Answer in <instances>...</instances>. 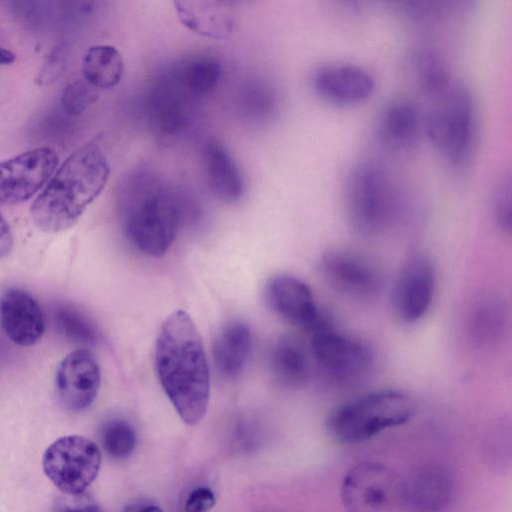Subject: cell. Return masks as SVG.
<instances>
[{
  "instance_id": "25",
  "label": "cell",
  "mask_w": 512,
  "mask_h": 512,
  "mask_svg": "<svg viewBox=\"0 0 512 512\" xmlns=\"http://www.w3.org/2000/svg\"><path fill=\"white\" fill-rule=\"evenodd\" d=\"M84 80L95 89L117 86L124 74V60L111 45L91 46L84 54L81 66Z\"/></svg>"
},
{
  "instance_id": "4",
  "label": "cell",
  "mask_w": 512,
  "mask_h": 512,
  "mask_svg": "<svg viewBox=\"0 0 512 512\" xmlns=\"http://www.w3.org/2000/svg\"><path fill=\"white\" fill-rule=\"evenodd\" d=\"M422 128L453 172L467 170L477 135L476 103L469 88L454 81L449 91L422 113Z\"/></svg>"
},
{
  "instance_id": "33",
  "label": "cell",
  "mask_w": 512,
  "mask_h": 512,
  "mask_svg": "<svg viewBox=\"0 0 512 512\" xmlns=\"http://www.w3.org/2000/svg\"><path fill=\"white\" fill-rule=\"evenodd\" d=\"M66 57L62 48H55L46 57L35 78L39 85H49L55 82L65 69Z\"/></svg>"
},
{
  "instance_id": "38",
  "label": "cell",
  "mask_w": 512,
  "mask_h": 512,
  "mask_svg": "<svg viewBox=\"0 0 512 512\" xmlns=\"http://www.w3.org/2000/svg\"><path fill=\"white\" fill-rule=\"evenodd\" d=\"M16 57L13 52L3 47H0V66L9 65L15 61Z\"/></svg>"
},
{
  "instance_id": "29",
  "label": "cell",
  "mask_w": 512,
  "mask_h": 512,
  "mask_svg": "<svg viewBox=\"0 0 512 512\" xmlns=\"http://www.w3.org/2000/svg\"><path fill=\"white\" fill-rule=\"evenodd\" d=\"M100 442L110 457L125 459L133 453L136 447V434L127 421L112 419L102 426Z\"/></svg>"
},
{
  "instance_id": "18",
  "label": "cell",
  "mask_w": 512,
  "mask_h": 512,
  "mask_svg": "<svg viewBox=\"0 0 512 512\" xmlns=\"http://www.w3.org/2000/svg\"><path fill=\"white\" fill-rule=\"evenodd\" d=\"M422 128V112L411 100L395 98L376 115L373 132L376 142L393 153L406 152L415 144Z\"/></svg>"
},
{
  "instance_id": "9",
  "label": "cell",
  "mask_w": 512,
  "mask_h": 512,
  "mask_svg": "<svg viewBox=\"0 0 512 512\" xmlns=\"http://www.w3.org/2000/svg\"><path fill=\"white\" fill-rule=\"evenodd\" d=\"M200 101L166 67L145 94L144 115L154 132L163 137H174L192 125Z\"/></svg>"
},
{
  "instance_id": "26",
  "label": "cell",
  "mask_w": 512,
  "mask_h": 512,
  "mask_svg": "<svg viewBox=\"0 0 512 512\" xmlns=\"http://www.w3.org/2000/svg\"><path fill=\"white\" fill-rule=\"evenodd\" d=\"M411 68L416 83L432 101L444 96L454 81L443 60L429 49H417L410 57Z\"/></svg>"
},
{
  "instance_id": "22",
  "label": "cell",
  "mask_w": 512,
  "mask_h": 512,
  "mask_svg": "<svg viewBox=\"0 0 512 512\" xmlns=\"http://www.w3.org/2000/svg\"><path fill=\"white\" fill-rule=\"evenodd\" d=\"M174 5L182 25L201 36L221 39L233 29L228 2L176 1Z\"/></svg>"
},
{
  "instance_id": "35",
  "label": "cell",
  "mask_w": 512,
  "mask_h": 512,
  "mask_svg": "<svg viewBox=\"0 0 512 512\" xmlns=\"http://www.w3.org/2000/svg\"><path fill=\"white\" fill-rule=\"evenodd\" d=\"M53 512H101L98 505L87 495H65L58 500Z\"/></svg>"
},
{
  "instance_id": "10",
  "label": "cell",
  "mask_w": 512,
  "mask_h": 512,
  "mask_svg": "<svg viewBox=\"0 0 512 512\" xmlns=\"http://www.w3.org/2000/svg\"><path fill=\"white\" fill-rule=\"evenodd\" d=\"M400 481L383 463H357L342 479V504L347 512H388L398 503Z\"/></svg>"
},
{
  "instance_id": "3",
  "label": "cell",
  "mask_w": 512,
  "mask_h": 512,
  "mask_svg": "<svg viewBox=\"0 0 512 512\" xmlns=\"http://www.w3.org/2000/svg\"><path fill=\"white\" fill-rule=\"evenodd\" d=\"M109 175V162L97 140L79 147L34 199L30 209L34 225L47 233L72 227L101 194Z\"/></svg>"
},
{
  "instance_id": "13",
  "label": "cell",
  "mask_w": 512,
  "mask_h": 512,
  "mask_svg": "<svg viewBox=\"0 0 512 512\" xmlns=\"http://www.w3.org/2000/svg\"><path fill=\"white\" fill-rule=\"evenodd\" d=\"M436 274L429 258L416 255L399 270L392 286L390 303L394 317L414 324L428 312L435 293Z\"/></svg>"
},
{
  "instance_id": "2",
  "label": "cell",
  "mask_w": 512,
  "mask_h": 512,
  "mask_svg": "<svg viewBox=\"0 0 512 512\" xmlns=\"http://www.w3.org/2000/svg\"><path fill=\"white\" fill-rule=\"evenodd\" d=\"M183 200L152 170L140 167L131 171L118 193L119 216L127 240L147 256H163L183 221Z\"/></svg>"
},
{
  "instance_id": "14",
  "label": "cell",
  "mask_w": 512,
  "mask_h": 512,
  "mask_svg": "<svg viewBox=\"0 0 512 512\" xmlns=\"http://www.w3.org/2000/svg\"><path fill=\"white\" fill-rule=\"evenodd\" d=\"M264 295L275 314L309 332L329 320L320 311L311 288L294 275L282 273L271 277Z\"/></svg>"
},
{
  "instance_id": "27",
  "label": "cell",
  "mask_w": 512,
  "mask_h": 512,
  "mask_svg": "<svg viewBox=\"0 0 512 512\" xmlns=\"http://www.w3.org/2000/svg\"><path fill=\"white\" fill-rule=\"evenodd\" d=\"M507 325V316L503 304L494 298H485L476 302L467 320L471 339L480 345L495 344Z\"/></svg>"
},
{
  "instance_id": "12",
  "label": "cell",
  "mask_w": 512,
  "mask_h": 512,
  "mask_svg": "<svg viewBox=\"0 0 512 512\" xmlns=\"http://www.w3.org/2000/svg\"><path fill=\"white\" fill-rule=\"evenodd\" d=\"M57 165L58 155L48 147L0 162V205H17L32 198L46 185Z\"/></svg>"
},
{
  "instance_id": "17",
  "label": "cell",
  "mask_w": 512,
  "mask_h": 512,
  "mask_svg": "<svg viewBox=\"0 0 512 512\" xmlns=\"http://www.w3.org/2000/svg\"><path fill=\"white\" fill-rule=\"evenodd\" d=\"M454 495V483L446 469L426 465L400 481L398 503L405 512H446Z\"/></svg>"
},
{
  "instance_id": "34",
  "label": "cell",
  "mask_w": 512,
  "mask_h": 512,
  "mask_svg": "<svg viewBox=\"0 0 512 512\" xmlns=\"http://www.w3.org/2000/svg\"><path fill=\"white\" fill-rule=\"evenodd\" d=\"M214 492L207 486H198L188 495L185 505V512H208L215 505Z\"/></svg>"
},
{
  "instance_id": "7",
  "label": "cell",
  "mask_w": 512,
  "mask_h": 512,
  "mask_svg": "<svg viewBox=\"0 0 512 512\" xmlns=\"http://www.w3.org/2000/svg\"><path fill=\"white\" fill-rule=\"evenodd\" d=\"M310 334L311 354L331 383L339 386L359 384L373 370V349L364 341L335 330L330 321Z\"/></svg>"
},
{
  "instance_id": "31",
  "label": "cell",
  "mask_w": 512,
  "mask_h": 512,
  "mask_svg": "<svg viewBox=\"0 0 512 512\" xmlns=\"http://www.w3.org/2000/svg\"><path fill=\"white\" fill-rule=\"evenodd\" d=\"M98 98L94 87L85 80L70 82L62 90L60 101L65 112L71 116L84 113Z\"/></svg>"
},
{
  "instance_id": "36",
  "label": "cell",
  "mask_w": 512,
  "mask_h": 512,
  "mask_svg": "<svg viewBox=\"0 0 512 512\" xmlns=\"http://www.w3.org/2000/svg\"><path fill=\"white\" fill-rule=\"evenodd\" d=\"M13 247V235L6 220L0 214V258L7 256Z\"/></svg>"
},
{
  "instance_id": "16",
  "label": "cell",
  "mask_w": 512,
  "mask_h": 512,
  "mask_svg": "<svg viewBox=\"0 0 512 512\" xmlns=\"http://www.w3.org/2000/svg\"><path fill=\"white\" fill-rule=\"evenodd\" d=\"M314 92L323 100L338 105H353L368 99L375 88L371 73L348 62H327L311 73Z\"/></svg>"
},
{
  "instance_id": "24",
  "label": "cell",
  "mask_w": 512,
  "mask_h": 512,
  "mask_svg": "<svg viewBox=\"0 0 512 512\" xmlns=\"http://www.w3.org/2000/svg\"><path fill=\"white\" fill-rule=\"evenodd\" d=\"M174 77L195 97L202 100L219 84L223 67L211 55H195L183 58L168 66Z\"/></svg>"
},
{
  "instance_id": "8",
  "label": "cell",
  "mask_w": 512,
  "mask_h": 512,
  "mask_svg": "<svg viewBox=\"0 0 512 512\" xmlns=\"http://www.w3.org/2000/svg\"><path fill=\"white\" fill-rule=\"evenodd\" d=\"M100 466L98 445L80 435L56 439L42 457L46 477L64 495L83 494L96 479Z\"/></svg>"
},
{
  "instance_id": "32",
  "label": "cell",
  "mask_w": 512,
  "mask_h": 512,
  "mask_svg": "<svg viewBox=\"0 0 512 512\" xmlns=\"http://www.w3.org/2000/svg\"><path fill=\"white\" fill-rule=\"evenodd\" d=\"M512 189L510 174L503 176L492 195V214L497 226L510 234L512 227Z\"/></svg>"
},
{
  "instance_id": "37",
  "label": "cell",
  "mask_w": 512,
  "mask_h": 512,
  "mask_svg": "<svg viewBox=\"0 0 512 512\" xmlns=\"http://www.w3.org/2000/svg\"><path fill=\"white\" fill-rule=\"evenodd\" d=\"M123 512H163V510L151 503H137L128 506Z\"/></svg>"
},
{
  "instance_id": "1",
  "label": "cell",
  "mask_w": 512,
  "mask_h": 512,
  "mask_svg": "<svg viewBox=\"0 0 512 512\" xmlns=\"http://www.w3.org/2000/svg\"><path fill=\"white\" fill-rule=\"evenodd\" d=\"M158 380L180 418L197 424L205 415L210 396V375L202 337L183 310L163 322L155 343Z\"/></svg>"
},
{
  "instance_id": "28",
  "label": "cell",
  "mask_w": 512,
  "mask_h": 512,
  "mask_svg": "<svg viewBox=\"0 0 512 512\" xmlns=\"http://www.w3.org/2000/svg\"><path fill=\"white\" fill-rule=\"evenodd\" d=\"M55 321L64 337L75 344L88 346L98 339L97 329L91 320L71 306H59Z\"/></svg>"
},
{
  "instance_id": "5",
  "label": "cell",
  "mask_w": 512,
  "mask_h": 512,
  "mask_svg": "<svg viewBox=\"0 0 512 512\" xmlns=\"http://www.w3.org/2000/svg\"><path fill=\"white\" fill-rule=\"evenodd\" d=\"M414 413V402L406 393L379 389L335 407L326 417L325 429L338 443L357 444L405 424Z\"/></svg>"
},
{
  "instance_id": "30",
  "label": "cell",
  "mask_w": 512,
  "mask_h": 512,
  "mask_svg": "<svg viewBox=\"0 0 512 512\" xmlns=\"http://www.w3.org/2000/svg\"><path fill=\"white\" fill-rule=\"evenodd\" d=\"M241 104L248 115L266 118L277 109L278 98L273 87L256 82L244 88Z\"/></svg>"
},
{
  "instance_id": "20",
  "label": "cell",
  "mask_w": 512,
  "mask_h": 512,
  "mask_svg": "<svg viewBox=\"0 0 512 512\" xmlns=\"http://www.w3.org/2000/svg\"><path fill=\"white\" fill-rule=\"evenodd\" d=\"M204 173L212 194L221 201L232 203L244 193L241 172L225 146L217 140L208 141L202 152Z\"/></svg>"
},
{
  "instance_id": "19",
  "label": "cell",
  "mask_w": 512,
  "mask_h": 512,
  "mask_svg": "<svg viewBox=\"0 0 512 512\" xmlns=\"http://www.w3.org/2000/svg\"><path fill=\"white\" fill-rule=\"evenodd\" d=\"M0 324L5 335L19 346L35 345L45 330L37 300L27 291L9 288L0 296Z\"/></svg>"
},
{
  "instance_id": "23",
  "label": "cell",
  "mask_w": 512,
  "mask_h": 512,
  "mask_svg": "<svg viewBox=\"0 0 512 512\" xmlns=\"http://www.w3.org/2000/svg\"><path fill=\"white\" fill-rule=\"evenodd\" d=\"M303 343L291 336L279 338L269 354L274 378L288 388H300L309 380L310 360Z\"/></svg>"
},
{
  "instance_id": "15",
  "label": "cell",
  "mask_w": 512,
  "mask_h": 512,
  "mask_svg": "<svg viewBox=\"0 0 512 512\" xmlns=\"http://www.w3.org/2000/svg\"><path fill=\"white\" fill-rule=\"evenodd\" d=\"M101 383V373L94 355L87 349H77L66 355L55 374V389L60 403L68 410L80 412L95 401Z\"/></svg>"
},
{
  "instance_id": "6",
  "label": "cell",
  "mask_w": 512,
  "mask_h": 512,
  "mask_svg": "<svg viewBox=\"0 0 512 512\" xmlns=\"http://www.w3.org/2000/svg\"><path fill=\"white\" fill-rule=\"evenodd\" d=\"M399 198L377 164L361 161L346 174L344 202L352 228L363 236H374L387 228L397 214Z\"/></svg>"
},
{
  "instance_id": "21",
  "label": "cell",
  "mask_w": 512,
  "mask_h": 512,
  "mask_svg": "<svg viewBox=\"0 0 512 512\" xmlns=\"http://www.w3.org/2000/svg\"><path fill=\"white\" fill-rule=\"evenodd\" d=\"M252 342V333L246 323L233 320L225 324L213 344L217 371L228 379L237 377L249 360Z\"/></svg>"
},
{
  "instance_id": "11",
  "label": "cell",
  "mask_w": 512,
  "mask_h": 512,
  "mask_svg": "<svg viewBox=\"0 0 512 512\" xmlns=\"http://www.w3.org/2000/svg\"><path fill=\"white\" fill-rule=\"evenodd\" d=\"M319 269L333 290L354 300L374 299L383 285L378 266L367 256L353 250H327L320 258Z\"/></svg>"
}]
</instances>
